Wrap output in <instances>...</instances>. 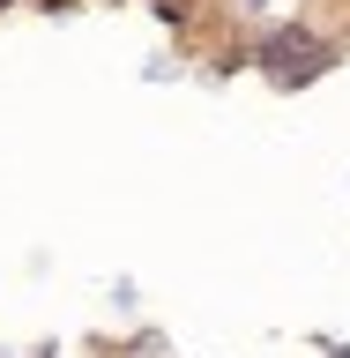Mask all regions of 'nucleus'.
Here are the masks:
<instances>
[{"instance_id":"obj_1","label":"nucleus","mask_w":350,"mask_h":358,"mask_svg":"<svg viewBox=\"0 0 350 358\" xmlns=\"http://www.w3.org/2000/svg\"><path fill=\"white\" fill-rule=\"evenodd\" d=\"M261 60H268V75H276V83H313V75L328 67V45L306 38V30H276Z\"/></svg>"},{"instance_id":"obj_2","label":"nucleus","mask_w":350,"mask_h":358,"mask_svg":"<svg viewBox=\"0 0 350 358\" xmlns=\"http://www.w3.org/2000/svg\"><path fill=\"white\" fill-rule=\"evenodd\" d=\"M0 8H8V0H0Z\"/></svg>"}]
</instances>
